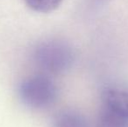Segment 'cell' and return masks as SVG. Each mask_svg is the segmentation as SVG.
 Returning <instances> with one entry per match:
<instances>
[{"instance_id":"6da1fadb","label":"cell","mask_w":128,"mask_h":127,"mask_svg":"<svg viewBox=\"0 0 128 127\" xmlns=\"http://www.w3.org/2000/svg\"><path fill=\"white\" fill-rule=\"evenodd\" d=\"M58 94L57 85L46 75L29 77L21 82L18 87L21 102L34 110L49 108L56 102Z\"/></svg>"},{"instance_id":"7a4b0ae2","label":"cell","mask_w":128,"mask_h":127,"mask_svg":"<svg viewBox=\"0 0 128 127\" xmlns=\"http://www.w3.org/2000/svg\"><path fill=\"white\" fill-rule=\"evenodd\" d=\"M37 63L44 70L60 73L69 70L74 63L75 52L70 44L58 40L46 41L37 48Z\"/></svg>"},{"instance_id":"3957f363","label":"cell","mask_w":128,"mask_h":127,"mask_svg":"<svg viewBox=\"0 0 128 127\" xmlns=\"http://www.w3.org/2000/svg\"><path fill=\"white\" fill-rule=\"evenodd\" d=\"M103 105L128 118V91L107 88L102 92Z\"/></svg>"},{"instance_id":"277c9868","label":"cell","mask_w":128,"mask_h":127,"mask_svg":"<svg viewBox=\"0 0 128 127\" xmlns=\"http://www.w3.org/2000/svg\"><path fill=\"white\" fill-rule=\"evenodd\" d=\"M52 127H90V125L86 118L78 111L64 110L55 116Z\"/></svg>"},{"instance_id":"5b68a950","label":"cell","mask_w":128,"mask_h":127,"mask_svg":"<svg viewBox=\"0 0 128 127\" xmlns=\"http://www.w3.org/2000/svg\"><path fill=\"white\" fill-rule=\"evenodd\" d=\"M96 127H128V118L103 105L98 115Z\"/></svg>"},{"instance_id":"8992f818","label":"cell","mask_w":128,"mask_h":127,"mask_svg":"<svg viewBox=\"0 0 128 127\" xmlns=\"http://www.w3.org/2000/svg\"><path fill=\"white\" fill-rule=\"evenodd\" d=\"M30 9L41 13H49L57 10L63 0H24Z\"/></svg>"}]
</instances>
